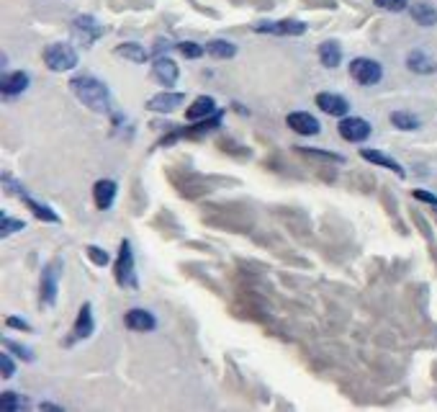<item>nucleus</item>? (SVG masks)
I'll list each match as a JSON object with an SVG mask.
<instances>
[{
    "label": "nucleus",
    "mask_w": 437,
    "mask_h": 412,
    "mask_svg": "<svg viewBox=\"0 0 437 412\" xmlns=\"http://www.w3.org/2000/svg\"><path fill=\"white\" fill-rule=\"evenodd\" d=\"M70 88H73V93L88 109L98 111V114H109L111 91L106 82H100L98 78H93V75H77V78L70 80Z\"/></svg>",
    "instance_id": "nucleus-1"
},
{
    "label": "nucleus",
    "mask_w": 437,
    "mask_h": 412,
    "mask_svg": "<svg viewBox=\"0 0 437 412\" xmlns=\"http://www.w3.org/2000/svg\"><path fill=\"white\" fill-rule=\"evenodd\" d=\"M167 178L173 181V186L178 188V193L185 196V199H198V196H203V193L211 191L209 181H206V178H201V175H196V173H191V170H170Z\"/></svg>",
    "instance_id": "nucleus-2"
},
{
    "label": "nucleus",
    "mask_w": 437,
    "mask_h": 412,
    "mask_svg": "<svg viewBox=\"0 0 437 412\" xmlns=\"http://www.w3.org/2000/svg\"><path fill=\"white\" fill-rule=\"evenodd\" d=\"M44 64L49 67V70H55V73L73 70L75 64H77V52H75L70 44H62V42L49 44L44 49Z\"/></svg>",
    "instance_id": "nucleus-3"
},
{
    "label": "nucleus",
    "mask_w": 437,
    "mask_h": 412,
    "mask_svg": "<svg viewBox=\"0 0 437 412\" xmlns=\"http://www.w3.org/2000/svg\"><path fill=\"white\" fill-rule=\"evenodd\" d=\"M116 284L121 289H137V271H134V253H131V245L127 240L121 242L119 250V260H116Z\"/></svg>",
    "instance_id": "nucleus-4"
},
{
    "label": "nucleus",
    "mask_w": 437,
    "mask_h": 412,
    "mask_svg": "<svg viewBox=\"0 0 437 412\" xmlns=\"http://www.w3.org/2000/svg\"><path fill=\"white\" fill-rule=\"evenodd\" d=\"M59 276H62V260L55 258L41 274V296H39L41 307H55L57 292H59Z\"/></svg>",
    "instance_id": "nucleus-5"
},
{
    "label": "nucleus",
    "mask_w": 437,
    "mask_h": 412,
    "mask_svg": "<svg viewBox=\"0 0 437 412\" xmlns=\"http://www.w3.org/2000/svg\"><path fill=\"white\" fill-rule=\"evenodd\" d=\"M350 75H353V80L360 82V85H375V82L383 78V70L375 60L357 57V60H353V64H350Z\"/></svg>",
    "instance_id": "nucleus-6"
},
{
    "label": "nucleus",
    "mask_w": 437,
    "mask_h": 412,
    "mask_svg": "<svg viewBox=\"0 0 437 412\" xmlns=\"http://www.w3.org/2000/svg\"><path fill=\"white\" fill-rule=\"evenodd\" d=\"M255 31L260 34H275V37H301L304 31H306V24L304 21H293V19H286V21H273V24H257Z\"/></svg>",
    "instance_id": "nucleus-7"
},
{
    "label": "nucleus",
    "mask_w": 437,
    "mask_h": 412,
    "mask_svg": "<svg viewBox=\"0 0 437 412\" xmlns=\"http://www.w3.org/2000/svg\"><path fill=\"white\" fill-rule=\"evenodd\" d=\"M340 137L347 139V142H365L371 137V124L360 116H347V119L340 121Z\"/></svg>",
    "instance_id": "nucleus-8"
},
{
    "label": "nucleus",
    "mask_w": 437,
    "mask_h": 412,
    "mask_svg": "<svg viewBox=\"0 0 437 412\" xmlns=\"http://www.w3.org/2000/svg\"><path fill=\"white\" fill-rule=\"evenodd\" d=\"M73 28H75V37L80 39L85 46H91L95 39L106 34V28L100 26L95 19H91V16H80V19H75Z\"/></svg>",
    "instance_id": "nucleus-9"
},
{
    "label": "nucleus",
    "mask_w": 437,
    "mask_h": 412,
    "mask_svg": "<svg viewBox=\"0 0 437 412\" xmlns=\"http://www.w3.org/2000/svg\"><path fill=\"white\" fill-rule=\"evenodd\" d=\"M286 124L296 132V134H301V137H314V134H319V121L311 116V114H306V111H293V114H288L286 116Z\"/></svg>",
    "instance_id": "nucleus-10"
},
{
    "label": "nucleus",
    "mask_w": 437,
    "mask_h": 412,
    "mask_svg": "<svg viewBox=\"0 0 437 412\" xmlns=\"http://www.w3.org/2000/svg\"><path fill=\"white\" fill-rule=\"evenodd\" d=\"M152 75H155V80L160 82V85H165V88H170V85H175L178 82V64L173 62V60H167V57H157L155 64H152Z\"/></svg>",
    "instance_id": "nucleus-11"
},
{
    "label": "nucleus",
    "mask_w": 437,
    "mask_h": 412,
    "mask_svg": "<svg viewBox=\"0 0 437 412\" xmlns=\"http://www.w3.org/2000/svg\"><path fill=\"white\" fill-rule=\"evenodd\" d=\"M185 101V96L183 93H157V96H152L149 101H147V109L149 111H157V114H170V111H175L180 103Z\"/></svg>",
    "instance_id": "nucleus-12"
},
{
    "label": "nucleus",
    "mask_w": 437,
    "mask_h": 412,
    "mask_svg": "<svg viewBox=\"0 0 437 412\" xmlns=\"http://www.w3.org/2000/svg\"><path fill=\"white\" fill-rule=\"evenodd\" d=\"M317 106L324 114H329V116H347V111H350V103L342 96H337V93H319Z\"/></svg>",
    "instance_id": "nucleus-13"
},
{
    "label": "nucleus",
    "mask_w": 437,
    "mask_h": 412,
    "mask_svg": "<svg viewBox=\"0 0 437 412\" xmlns=\"http://www.w3.org/2000/svg\"><path fill=\"white\" fill-rule=\"evenodd\" d=\"M124 322H127V328L134 330V332H149V330L157 328V320L152 317V312L139 310V307L129 310L127 317H124Z\"/></svg>",
    "instance_id": "nucleus-14"
},
{
    "label": "nucleus",
    "mask_w": 437,
    "mask_h": 412,
    "mask_svg": "<svg viewBox=\"0 0 437 412\" xmlns=\"http://www.w3.org/2000/svg\"><path fill=\"white\" fill-rule=\"evenodd\" d=\"M214 114H216V103H214V98H211V96H198V98L188 106V111H185V119L201 121V119L214 116Z\"/></svg>",
    "instance_id": "nucleus-15"
},
{
    "label": "nucleus",
    "mask_w": 437,
    "mask_h": 412,
    "mask_svg": "<svg viewBox=\"0 0 437 412\" xmlns=\"http://www.w3.org/2000/svg\"><path fill=\"white\" fill-rule=\"evenodd\" d=\"M113 199H116V183H113V181H98L95 188H93V201H95V209H100V211L111 209Z\"/></svg>",
    "instance_id": "nucleus-16"
},
{
    "label": "nucleus",
    "mask_w": 437,
    "mask_h": 412,
    "mask_svg": "<svg viewBox=\"0 0 437 412\" xmlns=\"http://www.w3.org/2000/svg\"><path fill=\"white\" fill-rule=\"evenodd\" d=\"M28 88V75L16 70V73H6L3 75V80H0V91L3 96H19Z\"/></svg>",
    "instance_id": "nucleus-17"
},
{
    "label": "nucleus",
    "mask_w": 437,
    "mask_h": 412,
    "mask_svg": "<svg viewBox=\"0 0 437 412\" xmlns=\"http://www.w3.org/2000/svg\"><path fill=\"white\" fill-rule=\"evenodd\" d=\"M93 332V312H91V304H82L80 312H77V320H75V328H73V340H82V338H91ZM70 340V343H73Z\"/></svg>",
    "instance_id": "nucleus-18"
},
{
    "label": "nucleus",
    "mask_w": 437,
    "mask_h": 412,
    "mask_svg": "<svg viewBox=\"0 0 437 412\" xmlns=\"http://www.w3.org/2000/svg\"><path fill=\"white\" fill-rule=\"evenodd\" d=\"M360 157L363 160H368V163L378 165V168H386V170H393V173L399 175V178H404V168H401L393 157L383 155V152H378V150H360Z\"/></svg>",
    "instance_id": "nucleus-19"
},
{
    "label": "nucleus",
    "mask_w": 437,
    "mask_h": 412,
    "mask_svg": "<svg viewBox=\"0 0 437 412\" xmlns=\"http://www.w3.org/2000/svg\"><path fill=\"white\" fill-rule=\"evenodd\" d=\"M407 67H409L411 73L429 75V73H435V60L429 55H425L422 49H414V52L407 57Z\"/></svg>",
    "instance_id": "nucleus-20"
},
{
    "label": "nucleus",
    "mask_w": 437,
    "mask_h": 412,
    "mask_svg": "<svg viewBox=\"0 0 437 412\" xmlns=\"http://www.w3.org/2000/svg\"><path fill=\"white\" fill-rule=\"evenodd\" d=\"M206 52H209L214 60H232V57L237 55V46L227 42V39H211L209 44H206Z\"/></svg>",
    "instance_id": "nucleus-21"
},
{
    "label": "nucleus",
    "mask_w": 437,
    "mask_h": 412,
    "mask_svg": "<svg viewBox=\"0 0 437 412\" xmlns=\"http://www.w3.org/2000/svg\"><path fill=\"white\" fill-rule=\"evenodd\" d=\"M319 62L324 67H337L342 62V49H340L337 42H324L319 46Z\"/></svg>",
    "instance_id": "nucleus-22"
},
{
    "label": "nucleus",
    "mask_w": 437,
    "mask_h": 412,
    "mask_svg": "<svg viewBox=\"0 0 437 412\" xmlns=\"http://www.w3.org/2000/svg\"><path fill=\"white\" fill-rule=\"evenodd\" d=\"M411 19L417 21L419 26H435L437 24V10L429 3H414L411 6Z\"/></svg>",
    "instance_id": "nucleus-23"
},
{
    "label": "nucleus",
    "mask_w": 437,
    "mask_h": 412,
    "mask_svg": "<svg viewBox=\"0 0 437 412\" xmlns=\"http://www.w3.org/2000/svg\"><path fill=\"white\" fill-rule=\"evenodd\" d=\"M21 199H24V204H26L28 209L34 211V217H39L41 222H52V224H57V222H59V217H57L55 211L49 209L46 204L34 201V199H31V196H26V193H21Z\"/></svg>",
    "instance_id": "nucleus-24"
},
{
    "label": "nucleus",
    "mask_w": 437,
    "mask_h": 412,
    "mask_svg": "<svg viewBox=\"0 0 437 412\" xmlns=\"http://www.w3.org/2000/svg\"><path fill=\"white\" fill-rule=\"evenodd\" d=\"M116 55L119 57H127V60H131V62H147V49L142 44H134V42H127V44H119L116 46Z\"/></svg>",
    "instance_id": "nucleus-25"
},
{
    "label": "nucleus",
    "mask_w": 437,
    "mask_h": 412,
    "mask_svg": "<svg viewBox=\"0 0 437 412\" xmlns=\"http://www.w3.org/2000/svg\"><path fill=\"white\" fill-rule=\"evenodd\" d=\"M299 155L309 157V160H322V163H337L342 165L345 163V157L337 155V152H324V150H309V147H299Z\"/></svg>",
    "instance_id": "nucleus-26"
},
{
    "label": "nucleus",
    "mask_w": 437,
    "mask_h": 412,
    "mask_svg": "<svg viewBox=\"0 0 437 412\" xmlns=\"http://www.w3.org/2000/svg\"><path fill=\"white\" fill-rule=\"evenodd\" d=\"M391 124L396 129H404V132H414V129H419V119L417 116H411V114H407V111H393Z\"/></svg>",
    "instance_id": "nucleus-27"
},
{
    "label": "nucleus",
    "mask_w": 437,
    "mask_h": 412,
    "mask_svg": "<svg viewBox=\"0 0 437 412\" xmlns=\"http://www.w3.org/2000/svg\"><path fill=\"white\" fill-rule=\"evenodd\" d=\"M178 49H180V55L188 57V60H198V57L206 52V49H203L201 44H196V42H180Z\"/></svg>",
    "instance_id": "nucleus-28"
},
{
    "label": "nucleus",
    "mask_w": 437,
    "mask_h": 412,
    "mask_svg": "<svg viewBox=\"0 0 437 412\" xmlns=\"http://www.w3.org/2000/svg\"><path fill=\"white\" fill-rule=\"evenodd\" d=\"M19 229H24V222L21 220H10V217H3V220H0V235H3V238H8L13 232H19Z\"/></svg>",
    "instance_id": "nucleus-29"
},
{
    "label": "nucleus",
    "mask_w": 437,
    "mask_h": 412,
    "mask_svg": "<svg viewBox=\"0 0 437 412\" xmlns=\"http://www.w3.org/2000/svg\"><path fill=\"white\" fill-rule=\"evenodd\" d=\"M85 253H88V258H91L95 266H106V263H109V253L100 250L98 245H88L85 247Z\"/></svg>",
    "instance_id": "nucleus-30"
},
{
    "label": "nucleus",
    "mask_w": 437,
    "mask_h": 412,
    "mask_svg": "<svg viewBox=\"0 0 437 412\" xmlns=\"http://www.w3.org/2000/svg\"><path fill=\"white\" fill-rule=\"evenodd\" d=\"M26 404V402H24ZM24 404L19 402V397L13 392H3V402H0V407H3V412H16V410H21Z\"/></svg>",
    "instance_id": "nucleus-31"
},
{
    "label": "nucleus",
    "mask_w": 437,
    "mask_h": 412,
    "mask_svg": "<svg viewBox=\"0 0 437 412\" xmlns=\"http://www.w3.org/2000/svg\"><path fill=\"white\" fill-rule=\"evenodd\" d=\"M3 346H6L8 350H13V353H16L19 358H24V361H34V353H31L28 348H24V346H19V343H13V340H3Z\"/></svg>",
    "instance_id": "nucleus-32"
},
{
    "label": "nucleus",
    "mask_w": 437,
    "mask_h": 412,
    "mask_svg": "<svg viewBox=\"0 0 437 412\" xmlns=\"http://www.w3.org/2000/svg\"><path fill=\"white\" fill-rule=\"evenodd\" d=\"M218 147H221V152H232V155L237 157H247L250 155V150H237V142H232V139H218Z\"/></svg>",
    "instance_id": "nucleus-33"
},
{
    "label": "nucleus",
    "mask_w": 437,
    "mask_h": 412,
    "mask_svg": "<svg viewBox=\"0 0 437 412\" xmlns=\"http://www.w3.org/2000/svg\"><path fill=\"white\" fill-rule=\"evenodd\" d=\"M407 3L409 0H375V6L383 10H393V13H399V10L407 8Z\"/></svg>",
    "instance_id": "nucleus-34"
},
{
    "label": "nucleus",
    "mask_w": 437,
    "mask_h": 412,
    "mask_svg": "<svg viewBox=\"0 0 437 412\" xmlns=\"http://www.w3.org/2000/svg\"><path fill=\"white\" fill-rule=\"evenodd\" d=\"M0 371H3V379H10V376L16 374V366H13V361H10L8 353L0 356Z\"/></svg>",
    "instance_id": "nucleus-35"
},
{
    "label": "nucleus",
    "mask_w": 437,
    "mask_h": 412,
    "mask_svg": "<svg viewBox=\"0 0 437 412\" xmlns=\"http://www.w3.org/2000/svg\"><path fill=\"white\" fill-rule=\"evenodd\" d=\"M6 325H8V328H16V330H31V325H28L26 320H19V317H8V320H6Z\"/></svg>",
    "instance_id": "nucleus-36"
},
{
    "label": "nucleus",
    "mask_w": 437,
    "mask_h": 412,
    "mask_svg": "<svg viewBox=\"0 0 437 412\" xmlns=\"http://www.w3.org/2000/svg\"><path fill=\"white\" fill-rule=\"evenodd\" d=\"M414 199H419V201L432 204V206L437 209V196H432V193H427V191H414Z\"/></svg>",
    "instance_id": "nucleus-37"
},
{
    "label": "nucleus",
    "mask_w": 437,
    "mask_h": 412,
    "mask_svg": "<svg viewBox=\"0 0 437 412\" xmlns=\"http://www.w3.org/2000/svg\"><path fill=\"white\" fill-rule=\"evenodd\" d=\"M39 410L41 412H62V407H57V404H52V402H41L39 404Z\"/></svg>",
    "instance_id": "nucleus-38"
}]
</instances>
